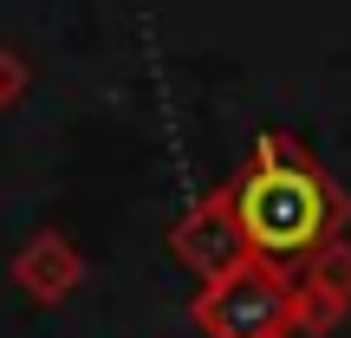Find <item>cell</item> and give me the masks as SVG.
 Instances as JSON below:
<instances>
[{
	"mask_svg": "<svg viewBox=\"0 0 351 338\" xmlns=\"http://www.w3.org/2000/svg\"><path fill=\"white\" fill-rule=\"evenodd\" d=\"M221 189L234 202L247 261L280 274V280L306 274L319 254L339 248L345 228H351V195L326 176V163L293 130H261L254 137V156Z\"/></svg>",
	"mask_w": 351,
	"mask_h": 338,
	"instance_id": "6da1fadb",
	"label": "cell"
},
{
	"mask_svg": "<svg viewBox=\"0 0 351 338\" xmlns=\"http://www.w3.org/2000/svg\"><path fill=\"white\" fill-rule=\"evenodd\" d=\"M195 326L208 338H293V280L247 261L195 293Z\"/></svg>",
	"mask_w": 351,
	"mask_h": 338,
	"instance_id": "7a4b0ae2",
	"label": "cell"
},
{
	"mask_svg": "<svg viewBox=\"0 0 351 338\" xmlns=\"http://www.w3.org/2000/svg\"><path fill=\"white\" fill-rule=\"evenodd\" d=\"M169 254L202 280V287H215V280H228V274H241V267H247V241H241V221H234L228 189L202 195L195 208L169 228Z\"/></svg>",
	"mask_w": 351,
	"mask_h": 338,
	"instance_id": "3957f363",
	"label": "cell"
},
{
	"mask_svg": "<svg viewBox=\"0 0 351 338\" xmlns=\"http://www.w3.org/2000/svg\"><path fill=\"white\" fill-rule=\"evenodd\" d=\"M351 313V241L319 254L306 274H293V338H326Z\"/></svg>",
	"mask_w": 351,
	"mask_h": 338,
	"instance_id": "277c9868",
	"label": "cell"
},
{
	"mask_svg": "<svg viewBox=\"0 0 351 338\" xmlns=\"http://www.w3.org/2000/svg\"><path fill=\"white\" fill-rule=\"evenodd\" d=\"M13 287L39 306H65L78 287H85V254L59 234V228H39L20 254H13Z\"/></svg>",
	"mask_w": 351,
	"mask_h": 338,
	"instance_id": "5b68a950",
	"label": "cell"
},
{
	"mask_svg": "<svg viewBox=\"0 0 351 338\" xmlns=\"http://www.w3.org/2000/svg\"><path fill=\"white\" fill-rule=\"evenodd\" d=\"M26 85H33L26 52H20V46H0V111H13V104L26 98Z\"/></svg>",
	"mask_w": 351,
	"mask_h": 338,
	"instance_id": "8992f818",
	"label": "cell"
}]
</instances>
